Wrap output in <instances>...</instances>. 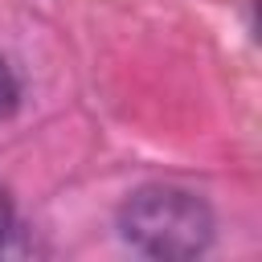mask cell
<instances>
[{
  "instance_id": "1",
  "label": "cell",
  "mask_w": 262,
  "mask_h": 262,
  "mask_svg": "<svg viewBox=\"0 0 262 262\" xmlns=\"http://www.w3.org/2000/svg\"><path fill=\"white\" fill-rule=\"evenodd\" d=\"M119 233L131 250L147 258H196L213 242V213L196 192L151 184L123 201Z\"/></svg>"
},
{
  "instance_id": "3",
  "label": "cell",
  "mask_w": 262,
  "mask_h": 262,
  "mask_svg": "<svg viewBox=\"0 0 262 262\" xmlns=\"http://www.w3.org/2000/svg\"><path fill=\"white\" fill-rule=\"evenodd\" d=\"M8 229H12V201H8V192L0 188V242L8 237Z\"/></svg>"
},
{
  "instance_id": "2",
  "label": "cell",
  "mask_w": 262,
  "mask_h": 262,
  "mask_svg": "<svg viewBox=\"0 0 262 262\" xmlns=\"http://www.w3.org/2000/svg\"><path fill=\"white\" fill-rule=\"evenodd\" d=\"M16 102H20V82H16L12 66L0 57V119H8L16 111Z\"/></svg>"
}]
</instances>
